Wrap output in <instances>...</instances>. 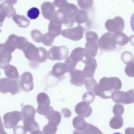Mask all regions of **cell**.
<instances>
[{
  "mask_svg": "<svg viewBox=\"0 0 134 134\" xmlns=\"http://www.w3.org/2000/svg\"><path fill=\"white\" fill-rule=\"evenodd\" d=\"M87 54L85 48L77 47L72 51L69 56L74 61L77 63L80 61L82 62L85 58Z\"/></svg>",
  "mask_w": 134,
  "mask_h": 134,
  "instance_id": "obj_22",
  "label": "cell"
},
{
  "mask_svg": "<svg viewBox=\"0 0 134 134\" xmlns=\"http://www.w3.org/2000/svg\"><path fill=\"white\" fill-rule=\"evenodd\" d=\"M95 98L94 94L91 91L85 92L82 96L83 101L90 104L92 103Z\"/></svg>",
  "mask_w": 134,
  "mask_h": 134,
  "instance_id": "obj_38",
  "label": "cell"
},
{
  "mask_svg": "<svg viewBox=\"0 0 134 134\" xmlns=\"http://www.w3.org/2000/svg\"><path fill=\"white\" fill-rule=\"evenodd\" d=\"M23 119L35 118L36 110L32 106L30 105H26L22 108L21 111Z\"/></svg>",
  "mask_w": 134,
  "mask_h": 134,
  "instance_id": "obj_27",
  "label": "cell"
},
{
  "mask_svg": "<svg viewBox=\"0 0 134 134\" xmlns=\"http://www.w3.org/2000/svg\"><path fill=\"white\" fill-rule=\"evenodd\" d=\"M132 1L134 3V0H132Z\"/></svg>",
  "mask_w": 134,
  "mask_h": 134,
  "instance_id": "obj_51",
  "label": "cell"
},
{
  "mask_svg": "<svg viewBox=\"0 0 134 134\" xmlns=\"http://www.w3.org/2000/svg\"><path fill=\"white\" fill-rule=\"evenodd\" d=\"M113 35L116 40V44L118 46H124L129 41V37L121 31L114 33Z\"/></svg>",
  "mask_w": 134,
  "mask_h": 134,
  "instance_id": "obj_28",
  "label": "cell"
},
{
  "mask_svg": "<svg viewBox=\"0 0 134 134\" xmlns=\"http://www.w3.org/2000/svg\"><path fill=\"white\" fill-rule=\"evenodd\" d=\"M69 4L67 0H54V4L59 9H63Z\"/></svg>",
  "mask_w": 134,
  "mask_h": 134,
  "instance_id": "obj_44",
  "label": "cell"
},
{
  "mask_svg": "<svg viewBox=\"0 0 134 134\" xmlns=\"http://www.w3.org/2000/svg\"><path fill=\"white\" fill-rule=\"evenodd\" d=\"M56 36L52 33L48 32L43 35L42 42L44 45L48 47L51 46Z\"/></svg>",
  "mask_w": 134,
  "mask_h": 134,
  "instance_id": "obj_32",
  "label": "cell"
},
{
  "mask_svg": "<svg viewBox=\"0 0 134 134\" xmlns=\"http://www.w3.org/2000/svg\"><path fill=\"white\" fill-rule=\"evenodd\" d=\"M14 134H26L27 131L24 126H18L14 129Z\"/></svg>",
  "mask_w": 134,
  "mask_h": 134,
  "instance_id": "obj_46",
  "label": "cell"
},
{
  "mask_svg": "<svg viewBox=\"0 0 134 134\" xmlns=\"http://www.w3.org/2000/svg\"><path fill=\"white\" fill-rule=\"evenodd\" d=\"M16 11L13 4L6 0L0 6V19L1 26L6 18H11L15 15Z\"/></svg>",
  "mask_w": 134,
  "mask_h": 134,
  "instance_id": "obj_13",
  "label": "cell"
},
{
  "mask_svg": "<svg viewBox=\"0 0 134 134\" xmlns=\"http://www.w3.org/2000/svg\"><path fill=\"white\" fill-rule=\"evenodd\" d=\"M40 12L38 8L33 7L28 11L27 16L30 19L35 20L38 18L40 15Z\"/></svg>",
  "mask_w": 134,
  "mask_h": 134,
  "instance_id": "obj_39",
  "label": "cell"
},
{
  "mask_svg": "<svg viewBox=\"0 0 134 134\" xmlns=\"http://www.w3.org/2000/svg\"><path fill=\"white\" fill-rule=\"evenodd\" d=\"M85 30L80 26L64 30L62 31V35L65 38L74 41L80 40L83 37Z\"/></svg>",
  "mask_w": 134,
  "mask_h": 134,
  "instance_id": "obj_12",
  "label": "cell"
},
{
  "mask_svg": "<svg viewBox=\"0 0 134 134\" xmlns=\"http://www.w3.org/2000/svg\"><path fill=\"white\" fill-rule=\"evenodd\" d=\"M121 61L125 64L127 65L132 63L134 61V57L131 52L128 51L124 52L121 55Z\"/></svg>",
  "mask_w": 134,
  "mask_h": 134,
  "instance_id": "obj_33",
  "label": "cell"
},
{
  "mask_svg": "<svg viewBox=\"0 0 134 134\" xmlns=\"http://www.w3.org/2000/svg\"><path fill=\"white\" fill-rule=\"evenodd\" d=\"M20 81L8 78L0 80V91L3 94L10 92L12 95L17 94L21 91Z\"/></svg>",
  "mask_w": 134,
  "mask_h": 134,
  "instance_id": "obj_6",
  "label": "cell"
},
{
  "mask_svg": "<svg viewBox=\"0 0 134 134\" xmlns=\"http://www.w3.org/2000/svg\"><path fill=\"white\" fill-rule=\"evenodd\" d=\"M41 12L44 18L47 20H51L55 14V7L54 5L49 2L43 3L41 6Z\"/></svg>",
  "mask_w": 134,
  "mask_h": 134,
  "instance_id": "obj_20",
  "label": "cell"
},
{
  "mask_svg": "<svg viewBox=\"0 0 134 134\" xmlns=\"http://www.w3.org/2000/svg\"><path fill=\"white\" fill-rule=\"evenodd\" d=\"M3 118L4 126L7 129L14 128L19 121L23 120L22 114L18 111L7 113L4 115Z\"/></svg>",
  "mask_w": 134,
  "mask_h": 134,
  "instance_id": "obj_9",
  "label": "cell"
},
{
  "mask_svg": "<svg viewBox=\"0 0 134 134\" xmlns=\"http://www.w3.org/2000/svg\"><path fill=\"white\" fill-rule=\"evenodd\" d=\"M113 111L114 115L121 116L124 112V107L121 104H116L113 107Z\"/></svg>",
  "mask_w": 134,
  "mask_h": 134,
  "instance_id": "obj_41",
  "label": "cell"
},
{
  "mask_svg": "<svg viewBox=\"0 0 134 134\" xmlns=\"http://www.w3.org/2000/svg\"><path fill=\"white\" fill-rule=\"evenodd\" d=\"M4 70V74L8 78L12 80H18L19 78V73L16 67L12 65H8Z\"/></svg>",
  "mask_w": 134,
  "mask_h": 134,
  "instance_id": "obj_26",
  "label": "cell"
},
{
  "mask_svg": "<svg viewBox=\"0 0 134 134\" xmlns=\"http://www.w3.org/2000/svg\"><path fill=\"white\" fill-rule=\"evenodd\" d=\"M89 123H87L84 118L78 116L75 117L72 121V125L76 129L73 133L83 134L85 130L87 127Z\"/></svg>",
  "mask_w": 134,
  "mask_h": 134,
  "instance_id": "obj_18",
  "label": "cell"
},
{
  "mask_svg": "<svg viewBox=\"0 0 134 134\" xmlns=\"http://www.w3.org/2000/svg\"><path fill=\"white\" fill-rule=\"evenodd\" d=\"M43 35L42 33L38 30H33L31 31V37L33 40L36 43H40L42 42Z\"/></svg>",
  "mask_w": 134,
  "mask_h": 134,
  "instance_id": "obj_37",
  "label": "cell"
},
{
  "mask_svg": "<svg viewBox=\"0 0 134 134\" xmlns=\"http://www.w3.org/2000/svg\"><path fill=\"white\" fill-rule=\"evenodd\" d=\"M67 17V14L65 11L59 9L51 19L48 32L55 34L56 37L59 36L62 32V25L64 24Z\"/></svg>",
  "mask_w": 134,
  "mask_h": 134,
  "instance_id": "obj_3",
  "label": "cell"
},
{
  "mask_svg": "<svg viewBox=\"0 0 134 134\" xmlns=\"http://www.w3.org/2000/svg\"><path fill=\"white\" fill-rule=\"evenodd\" d=\"M111 98L116 103L127 104V92L118 91L114 92L112 94Z\"/></svg>",
  "mask_w": 134,
  "mask_h": 134,
  "instance_id": "obj_25",
  "label": "cell"
},
{
  "mask_svg": "<svg viewBox=\"0 0 134 134\" xmlns=\"http://www.w3.org/2000/svg\"><path fill=\"white\" fill-rule=\"evenodd\" d=\"M7 1L10 2L11 3L13 4H15L17 3L18 0H7Z\"/></svg>",
  "mask_w": 134,
  "mask_h": 134,
  "instance_id": "obj_50",
  "label": "cell"
},
{
  "mask_svg": "<svg viewBox=\"0 0 134 134\" xmlns=\"http://www.w3.org/2000/svg\"><path fill=\"white\" fill-rule=\"evenodd\" d=\"M128 95L127 104L134 103V89L127 91Z\"/></svg>",
  "mask_w": 134,
  "mask_h": 134,
  "instance_id": "obj_45",
  "label": "cell"
},
{
  "mask_svg": "<svg viewBox=\"0 0 134 134\" xmlns=\"http://www.w3.org/2000/svg\"><path fill=\"white\" fill-rule=\"evenodd\" d=\"M20 83L22 89L25 91H32L34 88V84L32 74L29 72L23 73L20 77Z\"/></svg>",
  "mask_w": 134,
  "mask_h": 134,
  "instance_id": "obj_15",
  "label": "cell"
},
{
  "mask_svg": "<svg viewBox=\"0 0 134 134\" xmlns=\"http://www.w3.org/2000/svg\"><path fill=\"white\" fill-rule=\"evenodd\" d=\"M98 44L101 51L108 52L115 49L116 42L113 34L110 32H107L98 40Z\"/></svg>",
  "mask_w": 134,
  "mask_h": 134,
  "instance_id": "obj_7",
  "label": "cell"
},
{
  "mask_svg": "<svg viewBox=\"0 0 134 134\" xmlns=\"http://www.w3.org/2000/svg\"><path fill=\"white\" fill-rule=\"evenodd\" d=\"M122 87V83L117 77H103L99 81L93 90L95 94L104 99H108L112 97L114 92L119 91Z\"/></svg>",
  "mask_w": 134,
  "mask_h": 134,
  "instance_id": "obj_1",
  "label": "cell"
},
{
  "mask_svg": "<svg viewBox=\"0 0 134 134\" xmlns=\"http://www.w3.org/2000/svg\"><path fill=\"white\" fill-rule=\"evenodd\" d=\"M82 62L85 64L83 71L85 78L93 77L97 67V62L95 59L87 53L85 58L82 61Z\"/></svg>",
  "mask_w": 134,
  "mask_h": 134,
  "instance_id": "obj_11",
  "label": "cell"
},
{
  "mask_svg": "<svg viewBox=\"0 0 134 134\" xmlns=\"http://www.w3.org/2000/svg\"><path fill=\"white\" fill-rule=\"evenodd\" d=\"M75 111L78 116L86 118L91 115L92 110L88 103L83 101L77 104L75 107Z\"/></svg>",
  "mask_w": 134,
  "mask_h": 134,
  "instance_id": "obj_16",
  "label": "cell"
},
{
  "mask_svg": "<svg viewBox=\"0 0 134 134\" xmlns=\"http://www.w3.org/2000/svg\"><path fill=\"white\" fill-rule=\"evenodd\" d=\"M69 49L66 46H53L48 52V58L52 61H62L66 59Z\"/></svg>",
  "mask_w": 134,
  "mask_h": 134,
  "instance_id": "obj_8",
  "label": "cell"
},
{
  "mask_svg": "<svg viewBox=\"0 0 134 134\" xmlns=\"http://www.w3.org/2000/svg\"><path fill=\"white\" fill-rule=\"evenodd\" d=\"M68 68L65 63H58L52 67L51 74L56 78H61L66 73L68 72Z\"/></svg>",
  "mask_w": 134,
  "mask_h": 134,
  "instance_id": "obj_21",
  "label": "cell"
},
{
  "mask_svg": "<svg viewBox=\"0 0 134 134\" xmlns=\"http://www.w3.org/2000/svg\"><path fill=\"white\" fill-rule=\"evenodd\" d=\"M124 124V120L120 115H114L109 122L110 126L113 129H118L122 127Z\"/></svg>",
  "mask_w": 134,
  "mask_h": 134,
  "instance_id": "obj_30",
  "label": "cell"
},
{
  "mask_svg": "<svg viewBox=\"0 0 134 134\" xmlns=\"http://www.w3.org/2000/svg\"><path fill=\"white\" fill-rule=\"evenodd\" d=\"M105 27L109 32L115 33L122 31L125 28V22L121 17L117 16L113 19H108L105 23Z\"/></svg>",
  "mask_w": 134,
  "mask_h": 134,
  "instance_id": "obj_10",
  "label": "cell"
},
{
  "mask_svg": "<svg viewBox=\"0 0 134 134\" xmlns=\"http://www.w3.org/2000/svg\"><path fill=\"white\" fill-rule=\"evenodd\" d=\"M125 72L129 77H134V62L127 65L125 69Z\"/></svg>",
  "mask_w": 134,
  "mask_h": 134,
  "instance_id": "obj_42",
  "label": "cell"
},
{
  "mask_svg": "<svg viewBox=\"0 0 134 134\" xmlns=\"http://www.w3.org/2000/svg\"><path fill=\"white\" fill-rule=\"evenodd\" d=\"M58 125L52 121H48V124L44 127L43 133L44 134H55L58 130Z\"/></svg>",
  "mask_w": 134,
  "mask_h": 134,
  "instance_id": "obj_31",
  "label": "cell"
},
{
  "mask_svg": "<svg viewBox=\"0 0 134 134\" xmlns=\"http://www.w3.org/2000/svg\"><path fill=\"white\" fill-rule=\"evenodd\" d=\"M48 121H52L57 124L58 125L60 124L62 120V115L58 111L53 110L51 115L46 117Z\"/></svg>",
  "mask_w": 134,
  "mask_h": 134,
  "instance_id": "obj_35",
  "label": "cell"
},
{
  "mask_svg": "<svg viewBox=\"0 0 134 134\" xmlns=\"http://www.w3.org/2000/svg\"><path fill=\"white\" fill-rule=\"evenodd\" d=\"M62 113L64 115L65 118H69L71 116V111L68 109H63L62 110Z\"/></svg>",
  "mask_w": 134,
  "mask_h": 134,
  "instance_id": "obj_47",
  "label": "cell"
},
{
  "mask_svg": "<svg viewBox=\"0 0 134 134\" xmlns=\"http://www.w3.org/2000/svg\"><path fill=\"white\" fill-rule=\"evenodd\" d=\"M27 42L28 41L25 37H18L15 34H12L9 36L4 43L1 44L0 48L12 53L17 48L18 50H22Z\"/></svg>",
  "mask_w": 134,
  "mask_h": 134,
  "instance_id": "obj_4",
  "label": "cell"
},
{
  "mask_svg": "<svg viewBox=\"0 0 134 134\" xmlns=\"http://www.w3.org/2000/svg\"><path fill=\"white\" fill-rule=\"evenodd\" d=\"M70 83L77 87H81L84 84L85 77L83 70H74L70 72Z\"/></svg>",
  "mask_w": 134,
  "mask_h": 134,
  "instance_id": "obj_17",
  "label": "cell"
},
{
  "mask_svg": "<svg viewBox=\"0 0 134 134\" xmlns=\"http://www.w3.org/2000/svg\"><path fill=\"white\" fill-rule=\"evenodd\" d=\"M13 20L19 27L26 28L29 26L30 21L24 15L16 14L13 17Z\"/></svg>",
  "mask_w": 134,
  "mask_h": 134,
  "instance_id": "obj_29",
  "label": "cell"
},
{
  "mask_svg": "<svg viewBox=\"0 0 134 134\" xmlns=\"http://www.w3.org/2000/svg\"><path fill=\"white\" fill-rule=\"evenodd\" d=\"M12 59V53L0 48V67L2 69H4L6 66L9 65Z\"/></svg>",
  "mask_w": 134,
  "mask_h": 134,
  "instance_id": "obj_24",
  "label": "cell"
},
{
  "mask_svg": "<svg viewBox=\"0 0 134 134\" xmlns=\"http://www.w3.org/2000/svg\"><path fill=\"white\" fill-rule=\"evenodd\" d=\"M129 38L130 43L134 47V35H131L129 37Z\"/></svg>",
  "mask_w": 134,
  "mask_h": 134,
  "instance_id": "obj_49",
  "label": "cell"
},
{
  "mask_svg": "<svg viewBox=\"0 0 134 134\" xmlns=\"http://www.w3.org/2000/svg\"><path fill=\"white\" fill-rule=\"evenodd\" d=\"M98 48V40L87 41L85 44V49L88 54L92 57H96L97 55Z\"/></svg>",
  "mask_w": 134,
  "mask_h": 134,
  "instance_id": "obj_23",
  "label": "cell"
},
{
  "mask_svg": "<svg viewBox=\"0 0 134 134\" xmlns=\"http://www.w3.org/2000/svg\"><path fill=\"white\" fill-rule=\"evenodd\" d=\"M131 28L134 32V13L132 14L130 20Z\"/></svg>",
  "mask_w": 134,
  "mask_h": 134,
  "instance_id": "obj_48",
  "label": "cell"
},
{
  "mask_svg": "<svg viewBox=\"0 0 134 134\" xmlns=\"http://www.w3.org/2000/svg\"><path fill=\"white\" fill-rule=\"evenodd\" d=\"M65 64L67 66L68 68V72H70L71 71L74 70L76 66V63L69 56L66 59L65 62Z\"/></svg>",
  "mask_w": 134,
  "mask_h": 134,
  "instance_id": "obj_40",
  "label": "cell"
},
{
  "mask_svg": "<svg viewBox=\"0 0 134 134\" xmlns=\"http://www.w3.org/2000/svg\"><path fill=\"white\" fill-rule=\"evenodd\" d=\"M93 0H77L78 6L82 10H90L93 6Z\"/></svg>",
  "mask_w": 134,
  "mask_h": 134,
  "instance_id": "obj_34",
  "label": "cell"
},
{
  "mask_svg": "<svg viewBox=\"0 0 134 134\" xmlns=\"http://www.w3.org/2000/svg\"><path fill=\"white\" fill-rule=\"evenodd\" d=\"M85 86L87 91H93L94 88L98 85L97 81L94 77L86 78L84 81Z\"/></svg>",
  "mask_w": 134,
  "mask_h": 134,
  "instance_id": "obj_36",
  "label": "cell"
},
{
  "mask_svg": "<svg viewBox=\"0 0 134 134\" xmlns=\"http://www.w3.org/2000/svg\"><path fill=\"white\" fill-rule=\"evenodd\" d=\"M22 51L26 58L31 62L42 63L48 58V52L45 48H37L30 42H27Z\"/></svg>",
  "mask_w": 134,
  "mask_h": 134,
  "instance_id": "obj_2",
  "label": "cell"
},
{
  "mask_svg": "<svg viewBox=\"0 0 134 134\" xmlns=\"http://www.w3.org/2000/svg\"><path fill=\"white\" fill-rule=\"evenodd\" d=\"M23 122L26 131L31 134L43 133L40 131L39 124L35 121V118L23 119Z\"/></svg>",
  "mask_w": 134,
  "mask_h": 134,
  "instance_id": "obj_19",
  "label": "cell"
},
{
  "mask_svg": "<svg viewBox=\"0 0 134 134\" xmlns=\"http://www.w3.org/2000/svg\"><path fill=\"white\" fill-rule=\"evenodd\" d=\"M75 22L77 26L83 27L85 30H88L92 26V22L89 18L87 11L79 10L75 17Z\"/></svg>",
  "mask_w": 134,
  "mask_h": 134,
  "instance_id": "obj_14",
  "label": "cell"
},
{
  "mask_svg": "<svg viewBox=\"0 0 134 134\" xmlns=\"http://www.w3.org/2000/svg\"><path fill=\"white\" fill-rule=\"evenodd\" d=\"M85 38L86 41L94 40H98V36L95 32L92 31H87L85 33Z\"/></svg>",
  "mask_w": 134,
  "mask_h": 134,
  "instance_id": "obj_43",
  "label": "cell"
},
{
  "mask_svg": "<svg viewBox=\"0 0 134 134\" xmlns=\"http://www.w3.org/2000/svg\"><path fill=\"white\" fill-rule=\"evenodd\" d=\"M37 101L38 104L37 112L45 117L51 115L54 110L50 106L51 100L48 95L44 92H40L37 95Z\"/></svg>",
  "mask_w": 134,
  "mask_h": 134,
  "instance_id": "obj_5",
  "label": "cell"
}]
</instances>
